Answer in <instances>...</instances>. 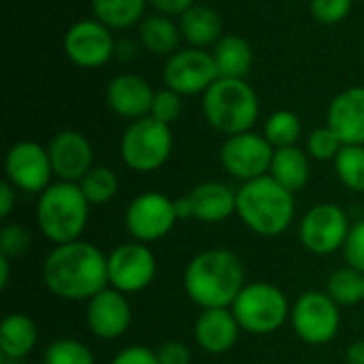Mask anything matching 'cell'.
I'll use <instances>...</instances> for the list:
<instances>
[{
	"label": "cell",
	"instance_id": "1",
	"mask_svg": "<svg viewBox=\"0 0 364 364\" xmlns=\"http://www.w3.org/2000/svg\"><path fill=\"white\" fill-rule=\"evenodd\" d=\"M47 290L64 301H90L109 284L107 256L92 243L55 245L43 264Z\"/></svg>",
	"mask_w": 364,
	"mask_h": 364
},
{
	"label": "cell",
	"instance_id": "2",
	"mask_svg": "<svg viewBox=\"0 0 364 364\" xmlns=\"http://www.w3.org/2000/svg\"><path fill=\"white\" fill-rule=\"evenodd\" d=\"M183 288L203 309H228L245 288V271L232 252L207 250L190 260Z\"/></svg>",
	"mask_w": 364,
	"mask_h": 364
},
{
	"label": "cell",
	"instance_id": "3",
	"mask_svg": "<svg viewBox=\"0 0 364 364\" xmlns=\"http://www.w3.org/2000/svg\"><path fill=\"white\" fill-rule=\"evenodd\" d=\"M237 213L252 232L277 237L294 220V196L271 175H264L237 190Z\"/></svg>",
	"mask_w": 364,
	"mask_h": 364
},
{
	"label": "cell",
	"instance_id": "4",
	"mask_svg": "<svg viewBox=\"0 0 364 364\" xmlns=\"http://www.w3.org/2000/svg\"><path fill=\"white\" fill-rule=\"evenodd\" d=\"M200 107L209 126L226 136L250 132L260 115L258 94L245 79L220 77L203 94Z\"/></svg>",
	"mask_w": 364,
	"mask_h": 364
},
{
	"label": "cell",
	"instance_id": "5",
	"mask_svg": "<svg viewBox=\"0 0 364 364\" xmlns=\"http://www.w3.org/2000/svg\"><path fill=\"white\" fill-rule=\"evenodd\" d=\"M90 203L79 183L55 181L41 196L36 205V224L41 232L55 245L79 241L87 226Z\"/></svg>",
	"mask_w": 364,
	"mask_h": 364
},
{
	"label": "cell",
	"instance_id": "6",
	"mask_svg": "<svg viewBox=\"0 0 364 364\" xmlns=\"http://www.w3.org/2000/svg\"><path fill=\"white\" fill-rule=\"evenodd\" d=\"M173 151L171 126L151 115L130 122L119 141V154L128 168L136 173H154L166 164Z\"/></svg>",
	"mask_w": 364,
	"mask_h": 364
},
{
	"label": "cell",
	"instance_id": "7",
	"mask_svg": "<svg viewBox=\"0 0 364 364\" xmlns=\"http://www.w3.org/2000/svg\"><path fill=\"white\" fill-rule=\"evenodd\" d=\"M230 309L241 331L250 335H271L279 331L290 316L286 294L279 288L262 282L245 286Z\"/></svg>",
	"mask_w": 364,
	"mask_h": 364
},
{
	"label": "cell",
	"instance_id": "8",
	"mask_svg": "<svg viewBox=\"0 0 364 364\" xmlns=\"http://www.w3.org/2000/svg\"><path fill=\"white\" fill-rule=\"evenodd\" d=\"M218 79H220V73H218L211 51L196 49V47L177 49L173 55L166 58L164 68H162L164 87L181 96L205 94Z\"/></svg>",
	"mask_w": 364,
	"mask_h": 364
},
{
	"label": "cell",
	"instance_id": "9",
	"mask_svg": "<svg viewBox=\"0 0 364 364\" xmlns=\"http://www.w3.org/2000/svg\"><path fill=\"white\" fill-rule=\"evenodd\" d=\"M292 328L309 346L331 343L341 326L339 305L328 296V292H305L296 299L292 307Z\"/></svg>",
	"mask_w": 364,
	"mask_h": 364
},
{
	"label": "cell",
	"instance_id": "10",
	"mask_svg": "<svg viewBox=\"0 0 364 364\" xmlns=\"http://www.w3.org/2000/svg\"><path fill=\"white\" fill-rule=\"evenodd\" d=\"M273 154L275 149L264 139V134L250 130V132L226 136L220 149V162L230 177L245 183L269 175Z\"/></svg>",
	"mask_w": 364,
	"mask_h": 364
},
{
	"label": "cell",
	"instance_id": "11",
	"mask_svg": "<svg viewBox=\"0 0 364 364\" xmlns=\"http://www.w3.org/2000/svg\"><path fill=\"white\" fill-rule=\"evenodd\" d=\"M62 47H64L66 58L75 66L100 68L113 58L117 43L109 26H105L96 17H87V19L75 21L66 30Z\"/></svg>",
	"mask_w": 364,
	"mask_h": 364
},
{
	"label": "cell",
	"instance_id": "12",
	"mask_svg": "<svg viewBox=\"0 0 364 364\" xmlns=\"http://www.w3.org/2000/svg\"><path fill=\"white\" fill-rule=\"evenodd\" d=\"M6 181L21 192L43 194L51 186V160L47 147L34 141H17L4 158Z\"/></svg>",
	"mask_w": 364,
	"mask_h": 364
},
{
	"label": "cell",
	"instance_id": "13",
	"mask_svg": "<svg viewBox=\"0 0 364 364\" xmlns=\"http://www.w3.org/2000/svg\"><path fill=\"white\" fill-rule=\"evenodd\" d=\"M350 228L352 226L341 207L333 203H322L305 213L299 228V237L303 247L311 254L328 256L346 245Z\"/></svg>",
	"mask_w": 364,
	"mask_h": 364
},
{
	"label": "cell",
	"instance_id": "14",
	"mask_svg": "<svg viewBox=\"0 0 364 364\" xmlns=\"http://www.w3.org/2000/svg\"><path fill=\"white\" fill-rule=\"evenodd\" d=\"M175 222V203L160 192H145L126 209V228L139 243L160 241L173 230Z\"/></svg>",
	"mask_w": 364,
	"mask_h": 364
},
{
	"label": "cell",
	"instance_id": "15",
	"mask_svg": "<svg viewBox=\"0 0 364 364\" xmlns=\"http://www.w3.org/2000/svg\"><path fill=\"white\" fill-rule=\"evenodd\" d=\"M109 284L122 294L145 290L156 277V256L143 243H126L107 256Z\"/></svg>",
	"mask_w": 364,
	"mask_h": 364
},
{
	"label": "cell",
	"instance_id": "16",
	"mask_svg": "<svg viewBox=\"0 0 364 364\" xmlns=\"http://www.w3.org/2000/svg\"><path fill=\"white\" fill-rule=\"evenodd\" d=\"M53 175L60 181L79 183L94 166V149L85 134L77 130H60L47 145Z\"/></svg>",
	"mask_w": 364,
	"mask_h": 364
},
{
	"label": "cell",
	"instance_id": "17",
	"mask_svg": "<svg viewBox=\"0 0 364 364\" xmlns=\"http://www.w3.org/2000/svg\"><path fill=\"white\" fill-rule=\"evenodd\" d=\"M151 83L136 73H119L107 83V105L109 109L130 122L147 117L154 102Z\"/></svg>",
	"mask_w": 364,
	"mask_h": 364
},
{
	"label": "cell",
	"instance_id": "18",
	"mask_svg": "<svg viewBox=\"0 0 364 364\" xmlns=\"http://www.w3.org/2000/svg\"><path fill=\"white\" fill-rule=\"evenodd\" d=\"M85 320L96 337L111 341L128 331L132 322V311L122 292H117L115 288H105L87 301Z\"/></svg>",
	"mask_w": 364,
	"mask_h": 364
},
{
	"label": "cell",
	"instance_id": "19",
	"mask_svg": "<svg viewBox=\"0 0 364 364\" xmlns=\"http://www.w3.org/2000/svg\"><path fill=\"white\" fill-rule=\"evenodd\" d=\"M326 126L343 145H364V85L348 87L331 100Z\"/></svg>",
	"mask_w": 364,
	"mask_h": 364
},
{
	"label": "cell",
	"instance_id": "20",
	"mask_svg": "<svg viewBox=\"0 0 364 364\" xmlns=\"http://www.w3.org/2000/svg\"><path fill=\"white\" fill-rule=\"evenodd\" d=\"M239 322L232 309H203L194 324V339L198 348L209 354H224L235 348L239 339Z\"/></svg>",
	"mask_w": 364,
	"mask_h": 364
},
{
	"label": "cell",
	"instance_id": "21",
	"mask_svg": "<svg viewBox=\"0 0 364 364\" xmlns=\"http://www.w3.org/2000/svg\"><path fill=\"white\" fill-rule=\"evenodd\" d=\"M179 30L188 47L207 49L224 36V21L220 13L209 4H194L179 17Z\"/></svg>",
	"mask_w": 364,
	"mask_h": 364
},
{
	"label": "cell",
	"instance_id": "22",
	"mask_svg": "<svg viewBox=\"0 0 364 364\" xmlns=\"http://www.w3.org/2000/svg\"><path fill=\"white\" fill-rule=\"evenodd\" d=\"M190 200H192L194 218L200 222L215 224L237 213V192L220 181L198 183L190 192Z\"/></svg>",
	"mask_w": 364,
	"mask_h": 364
},
{
	"label": "cell",
	"instance_id": "23",
	"mask_svg": "<svg viewBox=\"0 0 364 364\" xmlns=\"http://www.w3.org/2000/svg\"><path fill=\"white\" fill-rule=\"evenodd\" d=\"M220 77L245 79L254 66V47L239 34H224L211 49Z\"/></svg>",
	"mask_w": 364,
	"mask_h": 364
},
{
	"label": "cell",
	"instance_id": "24",
	"mask_svg": "<svg viewBox=\"0 0 364 364\" xmlns=\"http://www.w3.org/2000/svg\"><path fill=\"white\" fill-rule=\"evenodd\" d=\"M139 41L141 45L156 55H173L177 49H181V30L179 23L162 13L145 15L139 23Z\"/></svg>",
	"mask_w": 364,
	"mask_h": 364
},
{
	"label": "cell",
	"instance_id": "25",
	"mask_svg": "<svg viewBox=\"0 0 364 364\" xmlns=\"http://www.w3.org/2000/svg\"><path fill=\"white\" fill-rule=\"evenodd\" d=\"M307 156L309 154H305L296 145L275 149L269 175L279 186H284L286 190H290L294 194L296 190H303L307 186V181H309L311 166H309V158Z\"/></svg>",
	"mask_w": 364,
	"mask_h": 364
},
{
	"label": "cell",
	"instance_id": "26",
	"mask_svg": "<svg viewBox=\"0 0 364 364\" xmlns=\"http://www.w3.org/2000/svg\"><path fill=\"white\" fill-rule=\"evenodd\" d=\"M38 333L32 318L23 314H11L0 324V352L6 358L19 360L28 356L36 346Z\"/></svg>",
	"mask_w": 364,
	"mask_h": 364
},
{
	"label": "cell",
	"instance_id": "27",
	"mask_svg": "<svg viewBox=\"0 0 364 364\" xmlns=\"http://www.w3.org/2000/svg\"><path fill=\"white\" fill-rule=\"evenodd\" d=\"M92 15L111 30L139 26L145 17L149 0H90Z\"/></svg>",
	"mask_w": 364,
	"mask_h": 364
},
{
	"label": "cell",
	"instance_id": "28",
	"mask_svg": "<svg viewBox=\"0 0 364 364\" xmlns=\"http://www.w3.org/2000/svg\"><path fill=\"white\" fill-rule=\"evenodd\" d=\"M303 132V124L299 119V115L294 111L288 109H279L275 113H271L264 122V139L273 145V149H282V147H292L299 143Z\"/></svg>",
	"mask_w": 364,
	"mask_h": 364
},
{
	"label": "cell",
	"instance_id": "29",
	"mask_svg": "<svg viewBox=\"0 0 364 364\" xmlns=\"http://www.w3.org/2000/svg\"><path fill=\"white\" fill-rule=\"evenodd\" d=\"M328 296L343 307H352L364 301V273L346 267L331 275L328 279Z\"/></svg>",
	"mask_w": 364,
	"mask_h": 364
},
{
	"label": "cell",
	"instance_id": "30",
	"mask_svg": "<svg viewBox=\"0 0 364 364\" xmlns=\"http://www.w3.org/2000/svg\"><path fill=\"white\" fill-rule=\"evenodd\" d=\"M79 188L90 205H107L119 190V179L109 166H94L81 181Z\"/></svg>",
	"mask_w": 364,
	"mask_h": 364
},
{
	"label": "cell",
	"instance_id": "31",
	"mask_svg": "<svg viewBox=\"0 0 364 364\" xmlns=\"http://www.w3.org/2000/svg\"><path fill=\"white\" fill-rule=\"evenodd\" d=\"M333 164L339 181L346 188L364 192V145H343Z\"/></svg>",
	"mask_w": 364,
	"mask_h": 364
},
{
	"label": "cell",
	"instance_id": "32",
	"mask_svg": "<svg viewBox=\"0 0 364 364\" xmlns=\"http://www.w3.org/2000/svg\"><path fill=\"white\" fill-rule=\"evenodd\" d=\"M43 364H94V356L81 341L60 339L45 350Z\"/></svg>",
	"mask_w": 364,
	"mask_h": 364
},
{
	"label": "cell",
	"instance_id": "33",
	"mask_svg": "<svg viewBox=\"0 0 364 364\" xmlns=\"http://www.w3.org/2000/svg\"><path fill=\"white\" fill-rule=\"evenodd\" d=\"M343 143L331 126H320L307 136V154L318 162H331L339 156Z\"/></svg>",
	"mask_w": 364,
	"mask_h": 364
},
{
	"label": "cell",
	"instance_id": "34",
	"mask_svg": "<svg viewBox=\"0 0 364 364\" xmlns=\"http://www.w3.org/2000/svg\"><path fill=\"white\" fill-rule=\"evenodd\" d=\"M181 111H183V96L177 94V92H173V90H168V87H164V90H158L156 92L149 115L154 119L171 126V124H175L179 119Z\"/></svg>",
	"mask_w": 364,
	"mask_h": 364
},
{
	"label": "cell",
	"instance_id": "35",
	"mask_svg": "<svg viewBox=\"0 0 364 364\" xmlns=\"http://www.w3.org/2000/svg\"><path fill=\"white\" fill-rule=\"evenodd\" d=\"M352 4H354V0H309L314 19L324 26L341 23L350 15Z\"/></svg>",
	"mask_w": 364,
	"mask_h": 364
},
{
	"label": "cell",
	"instance_id": "36",
	"mask_svg": "<svg viewBox=\"0 0 364 364\" xmlns=\"http://www.w3.org/2000/svg\"><path fill=\"white\" fill-rule=\"evenodd\" d=\"M30 247V232L21 224H6L0 230V256L17 258Z\"/></svg>",
	"mask_w": 364,
	"mask_h": 364
},
{
	"label": "cell",
	"instance_id": "37",
	"mask_svg": "<svg viewBox=\"0 0 364 364\" xmlns=\"http://www.w3.org/2000/svg\"><path fill=\"white\" fill-rule=\"evenodd\" d=\"M343 256L348 267L364 273V220L350 228V235L343 245Z\"/></svg>",
	"mask_w": 364,
	"mask_h": 364
},
{
	"label": "cell",
	"instance_id": "38",
	"mask_svg": "<svg viewBox=\"0 0 364 364\" xmlns=\"http://www.w3.org/2000/svg\"><path fill=\"white\" fill-rule=\"evenodd\" d=\"M158 364H190L192 354L186 343L181 341H166L158 348L156 352Z\"/></svg>",
	"mask_w": 364,
	"mask_h": 364
},
{
	"label": "cell",
	"instance_id": "39",
	"mask_svg": "<svg viewBox=\"0 0 364 364\" xmlns=\"http://www.w3.org/2000/svg\"><path fill=\"white\" fill-rule=\"evenodd\" d=\"M111 364H158V356L145 346H132L122 350Z\"/></svg>",
	"mask_w": 364,
	"mask_h": 364
},
{
	"label": "cell",
	"instance_id": "40",
	"mask_svg": "<svg viewBox=\"0 0 364 364\" xmlns=\"http://www.w3.org/2000/svg\"><path fill=\"white\" fill-rule=\"evenodd\" d=\"M194 4H196V0H149V6L156 13H162L168 17H181Z\"/></svg>",
	"mask_w": 364,
	"mask_h": 364
},
{
	"label": "cell",
	"instance_id": "41",
	"mask_svg": "<svg viewBox=\"0 0 364 364\" xmlns=\"http://www.w3.org/2000/svg\"><path fill=\"white\" fill-rule=\"evenodd\" d=\"M15 198H17V188L4 181L0 186V218H9V213L13 211Z\"/></svg>",
	"mask_w": 364,
	"mask_h": 364
},
{
	"label": "cell",
	"instance_id": "42",
	"mask_svg": "<svg viewBox=\"0 0 364 364\" xmlns=\"http://www.w3.org/2000/svg\"><path fill=\"white\" fill-rule=\"evenodd\" d=\"M175 215L177 220H190L194 218V209H192V200H190V194L181 196V198H175Z\"/></svg>",
	"mask_w": 364,
	"mask_h": 364
},
{
	"label": "cell",
	"instance_id": "43",
	"mask_svg": "<svg viewBox=\"0 0 364 364\" xmlns=\"http://www.w3.org/2000/svg\"><path fill=\"white\" fill-rule=\"evenodd\" d=\"M348 364H364V341H356L346 352Z\"/></svg>",
	"mask_w": 364,
	"mask_h": 364
},
{
	"label": "cell",
	"instance_id": "44",
	"mask_svg": "<svg viewBox=\"0 0 364 364\" xmlns=\"http://www.w3.org/2000/svg\"><path fill=\"white\" fill-rule=\"evenodd\" d=\"M11 258L0 256V290H6L9 286V277H11Z\"/></svg>",
	"mask_w": 364,
	"mask_h": 364
},
{
	"label": "cell",
	"instance_id": "45",
	"mask_svg": "<svg viewBox=\"0 0 364 364\" xmlns=\"http://www.w3.org/2000/svg\"><path fill=\"white\" fill-rule=\"evenodd\" d=\"M363 51H364V45H363Z\"/></svg>",
	"mask_w": 364,
	"mask_h": 364
}]
</instances>
